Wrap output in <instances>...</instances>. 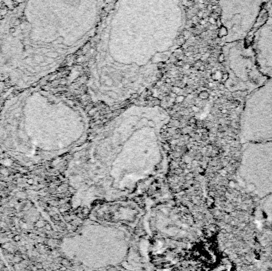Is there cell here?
<instances>
[{
    "label": "cell",
    "mask_w": 272,
    "mask_h": 271,
    "mask_svg": "<svg viewBox=\"0 0 272 271\" xmlns=\"http://www.w3.org/2000/svg\"><path fill=\"white\" fill-rule=\"evenodd\" d=\"M199 69H200V71H204V66L201 64V65L199 67Z\"/></svg>",
    "instance_id": "cell-13"
},
{
    "label": "cell",
    "mask_w": 272,
    "mask_h": 271,
    "mask_svg": "<svg viewBox=\"0 0 272 271\" xmlns=\"http://www.w3.org/2000/svg\"><path fill=\"white\" fill-rule=\"evenodd\" d=\"M10 33H14L15 32V28H11L10 30Z\"/></svg>",
    "instance_id": "cell-14"
},
{
    "label": "cell",
    "mask_w": 272,
    "mask_h": 271,
    "mask_svg": "<svg viewBox=\"0 0 272 271\" xmlns=\"http://www.w3.org/2000/svg\"><path fill=\"white\" fill-rule=\"evenodd\" d=\"M227 33H228L227 28L224 27V26H222V25H221V28H220V30H219V33H218L219 38H223L224 36L227 35Z\"/></svg>",
    "instance_id": "cell-7"
},
{
    "label": "cell",
    "mask_w": 272,
    "mask_h": 271,
    "mask_svg": "<svg viewBox=\"0 0 272 271\" xmlns=\"http://www.w3.org/2000/svg\"><path fill=\"white\" fill-rule=\"evenodd\" d=\"M48 56H49V57H50L51 58H55V57H57L58 55H57V53H49V54H48Z\"/></svg>",
    "instance_id": "cell-11"
},
{
    "label": "cell",
    "mask_w": 272,
    "mask_h": 271,
    "mask_svg": "<svg viewBox=\"0 0 272 271\" xmlns=\"http://www.w3.org/2000/svg\"><path fill=\"white\" fill-rule=\"evenodd\" d=\"M166 82H170V80L167 79V80H166Z\"/></svg>",
    "instance_id": "cell-18"
},
{
    "label": "cell",
    "mask_w": 272,
    "mask_h": 271,
    "mask_svg": "<svg viewBox=\"0 0 272 271\" xmlns=\"http://www.w3.org/2000/svg\"><path fill=\"white\" fill-rule=\"evenodd\" d=\"M241 142L272 141V100L247 106L240 121Z\"/></svg>",
    "instance_id": "cell-5"
},
{
    "label": "cell",
    "mask_w": 272,
    "mask_h": 271,
    "mask_svg": "<svg viewBox=\"0 0 272 271\" xmlns=\"http://www.w3.org/2000/svg\"><path fill=\"white\" fill-rule=\"evenodd\" d=\"M134 229L91 215L64 239L65 256L83 270L112 269L129 262Z\"/></svg>",
    "instance_id": "cell-3"
},
{
    "label": "cell",
    "mask_w": 272,
    "mask_h": 271,
    "mask_svg": "<svg viewBox=\"0 0 272 271\" xmlns=\"http://www.w3.org/2000/svg\"><path fill=\"white\" fill-rule=\"evenodd\" d=\"M238 174L250 192L263 199L272 193V141L243 143Z\"/></svg>",
    "instance_id": "cell-4"
},
{
    "label": "cell",
    "mask_w": 272,
    "mask_h": 271,
    "mask_svg": "<svg viewBox=\"0 0 272 271\" xmlns=\"http://www.w3.org/2000/svg\"><path fill=\"white\" fill-rule=\"evenodd\" d=\"M198 16H199V17H201V16H202V12H200V13H199Z\"/></svg>",
    "instance_id": "cell-17"
},
{
    "label": "cell",
    "mask_w": 272,
    "mask_h": 271,
    "mask_svg": "<svg viewBox=\"0 0 272 271\" xmlns=\"http://www.w3.org/2000/svg\"><path fill=\"white\" fill-rule=\"evenodd\" d=\"M185 42V39L184 38H179L177 40V45H182Z\"/></svg>",
    "instance_id": "cell-8"
},
{
    "label": "cell",
    "mask_w": 272,
    "mask_h": 271,
    "mask_svg": "<svg viewBox=\"0 0 272 271\" xmlns=\"http://www.w3.org/2000/svg\"><path fill=\"white\" fill-rule=\"evenodd\" d=\"M201 96L202 98H207V96H208V93L206 92H203L201 93Z\"/></svg>",
    "instance_id": "cell-12"
},
{
    "label": "cell",
    "mask_w": 272,
    "mask_h": 271,
    "mask_svg": "<svg viewBox=\"0 0 272 271\" xmlns=\"http://www.w3.org/2000/svg\"><path fill=\"white\" fill-rule=\"evenodd\" d=\"M136 227L131 254L133 265L175 269L190 265L200 251V230L193 215L185 207L173 201L144 210Z\"/></svg>",
    "instance_id": "cell-2"
},
{
    "label": "cell",
    "mask_w": 272,
    "mask_h": 271,
    "mask_svg": "<svg viewBox=\"0 0 272 271\" xmlns=\"http://www.w3.org/2000/svg\"><path fill=\"white\" fill-rule=\"evenodd\" d=\"M218 61L220 63H223V62L224 61V55L223 53L220 54L219 55V57H218Z\"/></svg>",
    "instance_id": "cell-9"
},
{
    "label": "cell",
    "mask_w": 272,
    "mask_h": 271,
    "mask_svg": "<svg viewBox=\"0 0 272 271\" xmlns=\"http://www.w3.org/2000/svg\"><path fill=\"white\" fill-rule=\"evenodd\" d=\"M228 76V75L227 73H226V74H224V76H223V77H224V80H226V79H227V76Z\"/></svg>",
    "instance_id": "cell-15"
},
{
    "label": "cell",
    "mask_w": 272,
    "mask_h": 271,
    "mask_svg": "<svg viewBox=\"0 0 272 271\" xmlns=\"http://www.w3.org/2000/svg\"><path fill=\"white\" fill-rule=\"evenodd\" d=\"M177 64H178V65H182V64H183V62H182V61H180V62H178Z\"/></svg>",
    "instance_id": "cell-16"
},
{
    "label": "cell",
    "mask_w": 272,
    "mask_h": 271,
    "mask_svg": "<svg viewBox=\"0 0 272 271\" xmlns=\"http://www.w3.org/2000/svg\"><path fill=\"white\" fill-rule=\"evenodd\" d=\"M169 120L162 109L131 108L83 143L67 171L73 207L127 200L162 177L168 165L162 131Z\"/></svg>",
    "instance_id": "cell-1"
},
{
    "label": "cell",
    "mask_w": 272,
    "mask_h": 271,
    "mask_svg": "<svg viewBox=\"0 0 272 271\" xmlns=\"http://www.w3.org/2000/svg\"><path fill=\"white\" fill-rule=\"evenodd\" d=\"M263 208L266 217L272 220V193L263 198Z\"/></svg>",
    "instance_id": "cell-6"
},
{
    "label": "cell",
    "mask_w": 272,
    "mask_h": 271,
    "mask_svg": "<svg viewBox=\"0 0 272 271\" xmlns=\"http://www.w3.org/2000/svg\"><path fill=\"white\" fill-rule=\"evenodd\" d=\"M190 32H186V31H185V33H183V38H185V39H187V38H190Z\"/></svg>",
    "instance_id": "cell-10"
}]
</instances>
